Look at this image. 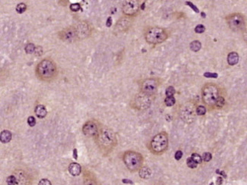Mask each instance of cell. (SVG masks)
<instances>
[{
	"label": "cell",
	"mask_w": 247,
	"mask_h": 185,
	"mask_svg": "<svg viewBox=\"0 0 247 185\" xmlns=\"http://www.w3.org/2000/svg\"><path fill=\"white\" fill-rule=\"evenodd\" d=\"M144 8H145V2H144V3L142 4V8H141V9H144Z\"/></svg>",
	"instance_id": "7bdbcfd3"
},
{
	"label": "cell",
	"mask_w": 247,
	"mask_h": 185,
	"mask_svg": "<svg viewBox=\"0 0 247 185\" xmlns=\"http://www.w3.org/2000/svg\"><path fill=\"white\" fill-rule=\"evenodd\" d=\"M205 31V27L202 24H198L195 28V32L196 33H202Z\"/></svg>",
	"instance_id": "4dcf8cb0"
},
{
	"label": "cell",
	"mask_w": 247,
	"mask_h": 185,
	"mask_svg": "<svg viewBox=\"0 0 247 185\" xmlns=\"http://www.w3.org/2000/svg\"><path fill=\"white\" fill-rule=\"evenodd\" d=\"M106 25H107V27H111V25H112V18L111 17H109V18H107Z\"/></svg>",
	"instance_id": "f35d334b"
},
{
	"label": "cell",
	"mask_w": 247,
	"mask_h": 185,
	"mask_svg": "<svg viewBox=\"0 0 247 185\" xmlns=\"http://www.w3.org/2000/svg\"><path fill=\"white\" fill-rule=\"evenodd\" d=\"M69 172L72 176H78L81 173V166L77 162H71L69 165Z\"/></svg>",
	"instance_id": "9a60e30c"
},
{
	"label": "cell",
	"mask_w": 247,
	"mask_h": 185,
	"mask_svg": "<svg viewBox=\"0 0 247 185\" xmlns=\"http://www.w3.org/2000/svg\"><path fill=\"white\" fill-rule=\"evenodd\" d=\"M186 164L188 165V167L190 168H196L198 167V163L196 162L195 160H194L192 157H189L186 160Z\"/></svg>",
	"instance_id": "603a6c76"
},
{
	"label": "cell",
	"mask_w": 247,
	"mask_h": 185,
	"mask_svg": "<svg viewBox=\"0 0 247 185\" xmlns=\"http://www.w3.org/2000/svg\"><path fill=\"white\" fill-rule=\"evenodd\" d=\"M191 157L196 162L198 163V164H201V163L203 161L202 157L199 154H198V153H192Z\"/></svg>",
	"instance_id": "f546056e"
},
{
	"label": "cell",
	"mask_w": 247,
	"mask_h": 185,
	"mask_svg": "<svg viewBox=\"0 0 247 185\" xmlns=\"http://www.w3.org/2000/svg\"><path fill=\"white\" fill-rule=\"evenodd\" d=\"M167 30L160 27H150L145 31L144 37L146 42L149 44H160L168 38Z\"/></svg>",
	"instance_id": "277c9868"
},
{
	"label": "cell",
	"mask_w": 247,
	"mask_h": 185,
	"mask_svg": "<svg viewBox=\"0 0 247 185\" xmlns=\"http://www.w3.org/2000/svg\"><path fill=\"white\" fill-rule=\"evenodd\" d=\"M206 108L204 106H198L196 108V112L198 115H204L206 113Z\"/></svg>",
	"instance_id": "83f0119b"
},
{
	"label": "cell",
	"mask_w": 247,
	"mask_h": 185,
	"mask_svg": "<svg viewBox=\"0 0 247 185\" xmlns=\"http://www.w3.org/2000/svg\"><path fill=\"white\" fill-rule=\"evenodd\" d=\"M58 37L63 42L72 43L78 38V31L75 27H69L59 31L58 33Z\"/></svg>",
	"instance_id": "30bf717a"
},
{
	"label": "cell",
	"mask_w": 247,
	"mask_h": 185,
	"mask_svg": "<svg viewBox=\"0 0 247 185\" xmlns=\"http://www.w3.org/2000/svg\"><path fill=\"white\" fill-rule=\"evenodd\" d=\"M243 39H244V41L247 43V28H246L245 31H243Z\"/></svg>",
	"instance_id": "ab89813d"
},
{
	"label": "cell",
	"mask_w": 247,
	"mask_h": 185,
	"mask_svg": "<svg viewBox=\"0 0 247 185\" xmlns=\"http://www.w3.org/2000/svg\"><path fill=\"white\" fill-rule=\"evenodd\" d=\"M35 73L38 79L41 81L51 82L56 79L58 75L57 65L50 59H45L38 63Z\"/></svg>",
	"instance_id": "7a4b0ae2"
},
{
	"label": "cell",
	"mask_w": 247,
	"mask_h": 185,
	"mask_svg": "<svg viewBox=\"0 0 247 185\" xmlns=\"http://www.w3.org/2000/svg\"><path fill=\"white\" fill-rule=\"evenodd\" d=\"M73 156H74V159H75V160L78 159V152H77V150H76V149H74L73 150Z\"/></svg>",
	"instance_id": "60d3db41"
},
{
	"label": "cell",
	"mask_w": 247,
	"mask_h": 185,
	"mask_svg": "<svg viewBox=\"0 0 247 185\" xmlns=\"http://www.w3.org/2000/svg\"><path fill=\"white\" fill-rule=\"evenodd\" d=\"M175 92H176V91H175V89H174V87L170 86L166 89V92H165V93H166V96H174V95L175 94Z\"/></svg>",
	"instance_id": "f1b7e54d"
},
{
	"label": "cell",
	"mask_w": 247,
	"mask_h": 185,
	"mask_svg": "<svg viewBox=\"0 0 247 185\" xmlns=\"http://www.w3.org/2000/svg\"><path fill=\"white\" fill-rule=\"evenodd\" d=\"M169 146V137L167 132L162 131L156 134L152 140L150 141L149 150L155 156H160L164 154L168 149Z\"/></svg>",
	"instance_id": "3957f363"
},
{
	"label": "cell",
	"mask_w": 247,
	"mask_h": 185,
	"mask_svg": "<svg viewBox=\"0 0 247 185\" xmlns=\"http://www.w3.org/2000/svg\"><path fill=\"white\" fill-rule=\"evenodd\" d=\"M123 160L125 165L131 172H138L144 163L142 155L132 150H128L123 153Z\"/></svg>",
	"instance_id": "5b68a950"
},
{
	"label": "cell",
	"mask_w": 247,
	"mask_h": 185,
	"mask_svg": "<svg viewBox=\"0 0 247 185\" xmlns=\"http://www.w3.org/2000/svg\"><path fill=\"white\" fill-rule=\"evenodd\" d=\"M6 183L8 185H16L18 183V178L15 175H10L7 178Z\"/></svg>",
	"instance_id": "cb8c5ba5"
},
{
	"label": "cell",
	"mask_w": 247,
	"mask_h": 185,
	"mask_svg": "<svg viewBox=\"0 0 247 185\" xmlns=\"http://www.w3.org/2000/svg\"><path fill=\"white\" fill-rule=\"evenodd\" d=\"M186 3L187 5H189V6L191 7L192 9V10H193V11H196V13H198V12H199V11H198V8H197V7H196V5H195L192 4V3L191 2H186Z\"/></svg>",
	"instance_id": "74e56055"
},
{
	"label": "cell",
	"mask_w": 247,
	"mask_h": 185,
	"mask_svg": "<svg viewBox=\"0 0 247 185\" xmlns=\"http://www.w3.org/2000/svg\"><path fill=\"white\" fill-rule=\"evenodd\" d=\"M225 104V99L223 96H220L218 97V100L216 102V105H215V108H223V106H224Z\"/></svg>",
	"instance_id": "4316f807"
},
{
	"label": "cell",
	"mask_w": 247,
	"mask_h": 185,
	"mask_svg": "<svg viewBox=\"0 0 247 185\" xmlns=\"http://www.w3.org/2000/svg\"><path fill=\"white\" fill-rule=\"evenodd\" d=\"M34 112H35L36 116L39 118H43L47 115V108L43 105H37L36 106Z\"/></svg>",
	"instance_id": "e0dca14e"
},
{
	"label": "cell",
	"mask_w": 247,
	"mask_h": 185,
	"mask_svg": "<svg viewBox=\"0 0 247 185\" xmlns=\"http://www.w3.org/2000/svg\"><path fill=\"white\" fill-rule=\"evenodd\" d=\"M123 183L130 184H133V182H132V181H130V180H129V179H123Z\"/></svg>",
	"instance_id": "b9f144b4"
},
{
	"label": "cell",
	"mask_w": 247,
	"mask_h": 185,
	"mask_svg": "<svg viewBox=\"0 0 247 185\" xmlns=\"http://www.w3.org/2000/svg\"><path fill=\"white\" fill-rule=\"evenodd\" d=\"M152 169L148 166H142L138 171V174L141 178L145 179V180L150 178V177L152 176Z\"/></svg>",
	"instance_id": "ac0fdd59"
},
{
	"label": "cell",
	"mask_w": 247,
	"mask_h": 185,
	"mask_svg": "<svg viewBox=\"0 0 247 185\" xmlns=\"http://www.w3.org/2000/svg\"><path fill=\"white\" fill-rule=\"evenodd\" d=\"M0 139L2 143H9L11 140V133L8 130H2L0 135Z\"/></svg>",
	"instance_id": "ffe728a7"
},
{
	"label": "cell",
	"mask_w": 247,
	"mask_h": 185,
	"mask_svg": "<svg viewBox=\"0 0 247 185\" xmlns=\"http://www.w3.org/2000/svg\"><path fill=\"white\" fill-rule=\"evenodd\" d=\"M38 185H52V183L50 182L49 180H48V179L43 178L39 181Z\"/></svg>",
	"instance_id": "e575fe53"
},
{
	"label": "cell",
	"mask_w": 247,
	"mask_h": 185,
	"mask_svg": "<svg viewBox=\"0 0 247 185\" xmlns=\"http://www.w3.org/2000/svg\"><path fill=\"white\" fill-rule=\"evenodd\" d=\"M164 103L167 106H173L176 103V99L174 96H167L164 99Z\"/></svg>",
	"instance_id": "7402d4cb"
},
{
	"label": "cell",
	"mask_w": 247,
	"mask_h": 185,
	"mask_svg": "<svg viewBox=\"0 0 247 185\" xmlns=\"http://www.w3.org/2000/svg\"><path fill=\"white\" fill-rule=\"evenodd\" d=\"M174 157H175V159L177 160V161L180 160L181 158L183 157V152H182L181 150H177V151L176 152V153H175Z\"/></svg>",
	"instance_id": "8d00e7d4"
},
{
	"label": "cell",
	"mask_w": 247,
	"mask_h": 185,
	"mask_svg": "<svg viewBox=\"0 0 247 185\" xmlns=\"http://www.w3.org/2000/svg\"><path fill=\"white\" fill-rule=\"evenodd\" d=\"M81 9V5L79 3H73L70 5V9L73 11H78Z\"/></svg>",
	"instance_id": "d6a6232c"
},
{
	"label": "cell",
	"mask_w": 247,
	"mask_h": 185,
	"mask_svg": "<svg viewBox=\"0 0 247 185\" xmlns=\"http://www.w3.org/2000/svg\"><path fill=\"white\" fill-rule=\"evenodd\" d=\"M196 108L192 104L186 103V105H184L181 108V119H183L186 123L190 124L193 122V121L196 118Z\"/></svg>",
	"instance_id": "8fae6325"
},
{
	"label": "cell",
	"mask_w": 247,
	"mask_h": 185,
	"mask_svg": "<svg viewBox=\"0 0 247 185\" xmlns=\"http://www.w3.org/2000/svg\"><path fill=\"white\" fill-rule=\"evenodd\" d=\"M25 49L26 53H27V54H33V53H35L36 47L33 43H28L27 46H25Z\"/></svg>",
	"instance_id": "484cf974"
},
{
	"label": "cell",
	"mask_w": 247,
	"mask_h": 185,
	"mask_svg": "<svg viewBox=\"0 0 247 185\" xmlns=\"http://www.w3.org/2000/svg\"><path fill=\"white\" fill-rule=\"evenodd\" d=\"M204 76L205 77H209V78H217L218 77V75L216 73H210L206 72L204 74Z\"/></svg>",
	"instance_id": "d590c367"
},
{
	"label": "cell",
	"mask_w": 247,
	"mask_h": 185,
	"mask_svg": "<svg viewBox=\"0 0 247 185\" xmlns=\"http://www.w3.org/2000/svg\"><path fill=\"white\" fill-rule=\"evenodd\" d=\"M189 46H190V49L192 51H193L195 53H197L202 48V43L198 40H194L190 43Z\"/></svg>",
	"instance_id": "44dd1931"
},
{
	"label": "cell",
	"mask_w": 247,
	"mask_h": 185,
	"mask_svg": "<svg viewBox=\"0 0 247 185\" xmlns=\"http://www.w3.org/2000/svg\"><path fill=\"white\" fill-rule=\"evenodd\" d=\"M220 96L219 88L216 84H206L202 89V99L205 106L208 108H215L216 102Z\"/></svg>",
	"instance_id": "8992f818"
},
{
	"label": "cell",
	"mask_w": 247,
	"mask_h": 185,
	"mask_svg": "<svg viewBox=\"0 0 247 185\" xmlns=\"http://www.w3.org/2000/svg\"><path fill=\"white\" fill-rule=\"evenodd\" d=\"M83 185H100L99 181L96 179V178L91 174L90 172H87L85 175L84 184Z\"/></svg>",
	"instance_id": "2e32d148"
},
{
	"label": "cell",
	"mask_w": 247,
	"mask_h": 185,
	"mask_svg": "<svg viewBox=\"0 0 247 185\" xmlns=\"http://www.w3.org/2000/svg\"><path fill=\"white\" fill-rule=\"evenodd\" d=\"M152 96L140 92L133 97L131 101V106L136 110L143 111L147 109L152 105Z\"/></svg>",
	"instance_id": "ba28073f"
},
{
	"label": "cell",
	"mask_w": 247,
	"mask_h": 185,
	"mask_svg": "<svg viewBox=\"0 0 247 185\" xmlns=\"http://www.w3.org/2000/svg\"><path fill=\"white\" fill-rule=\"evenodd\" d=\"M212 153H210V152H205V153H203L202 155L203 161L206 162H210L211 160H212Z\"/></svg>",
	"instance_id": "1f68e13d"
},
{
	"label": "cell",
	"mask_w": 247,
	"mask_h": 185,
	"mask_svg": "<svg viewBox=\"0 0 247 185\" xmlns=\"http://www.w3.org/2000/svg\"><path fill=\"white\" fill-rule=\"evenodd\" d=\"M27 123H28L29 126H31V127H33V126L35 125L36 120L35 118H34V117L33 116L28 117V118H27Z\"/></svg>",
	"instance_id": "836d02e7"
},
{
	"label": "cell",
	"mask_w": 247,
	"mask_h": 185,
	"mask_svg": "<svg viewBox=\"0 0 247 185\" xmlns=\"http://www.w3.org/2000/svg\"><path fill=\"white\" fill-rule=\"evenodd\" d=\"M239 55L236 52H231L227 55V62L230 65H235L239 62Z\"/></svg>",
	"instance_id": "d6986e66"
},
{
	"label": "cell",
	"mask_w": 247,
	"mask_h": 185,
	"mask_svg": "<svg viewBox=\"0 0 247 185\" xmlns=\"http://www.w3.org/2000/svg\"><path fill=\"white\" fill-rule=\"evenodd\" d=\"M27 9V5L25 4V3H19V4L16 6V11L18 12V14H22L24 13Z\"/></svg>",
	"instance_id": "d4e9b609"
},
{
	"label": "cell",
	"mask_w": 247,
	"mask_h": 185,
	"mask_svg": "<svg viewBox=\"0 0 247 185\" xmlns=\"http://www.w3.org/2000/svg\"><path fill=\"white\" fill-rule=\"evenodd\" d=\"M96 144L101 153L109 155L117 145V137L113 130L107 127L100 128L95 137Z\"/></svg>",
	"instance_id": "6da1fadb"
},
{
	"label": "cell",
	"mask_w": 247,
	"mask_h": 185,
	"mask_svg": "<svg viewBox=\"0 0 247 185\" xmlns=\"http://www.w3.org/2000/svg\"><path fill=\"white\" fill-rule=\"evenodd\" d=\"M100 128L97 122L94 120H90L83 125L82 132L87 137H95L99 132Z\"/></svg>",
	"instance_id": "4fadbf2b"
},
{
	"label": "cell",
	"mask_w": 247,
	"mask_h": 185,
	"mask_svg": "<svg viewBox=\"0 0 247 185\" xmlns=\"http://www.w3.org/2000/svg\"><path fill=\"white\" fill-rule=\"evenodd\" d=\"M132 24V20L131 17H128V16H125L121 18L119 20L117 21L115 27V31L118 33H123V32H126L130 28V27Z\"/></svg>",
	"instance_id": "5bb4252c"
},
{
	"label": "cell",
	"mask_w": 247,
	"mask_h": 185,
	"mask_svg": "<svg viewBox=\"0 0 247 185\" xmlns=\"http://www.w3.org/2000/svg\"><path fill=\"white\" fill-rule=\"evenodd\" d=\"M160 82L158 78H147L142 81L140 84L141 92L152 96L158 92Z\"/></svg>",
	"instance_id": "9c48e42d"
},
{
	"label": "cell",
	"mask_w": 247,
	"mask_h": 185,
	"mask_svg": "<svg viewBox=\"0 0 247 185\" xmlns=\"http://www.w3.org/2000/svg\"><path fill=\"white\" fill-rule=\"evenodd\" d=\"M226 21L230 29L234 32L244 31L246 26V18L240 13H233L226 17Z\"/></svg>",
	"instance_id": "52a82bcc"
},
{
	"label": "cell",
	"mask_w": 247,
	"mask_h": 185,
	"mask_svg": "<svg viewBox=\"0 0 247 185\" xmlns=\"http://www.w3.org/2000/svg\"><path fill=\"white\" fill-rule=\"evenodd\" d=\"M140 9V4L136 0L126 1L123 5V12L128 17L136 15Z\"/></svg>",
	"instance_id": "7c38bea8"
}]
</instances>
